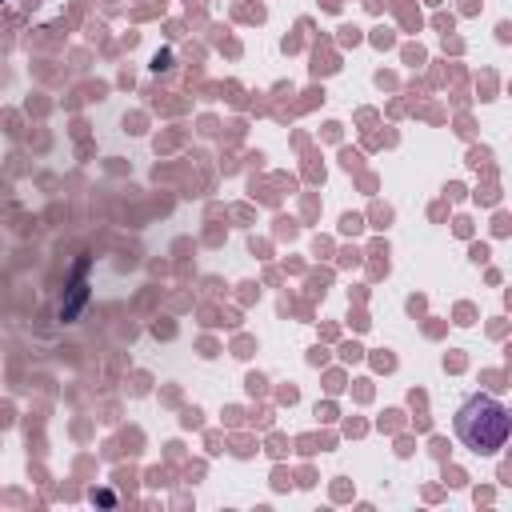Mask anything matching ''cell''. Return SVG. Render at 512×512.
I'll list each match as a JSON object with an SVG mask.
<instances>
[{"label":"cell","instance_id":"7a4b0ae2","mask_svg":"<svg viewBox=\"0 0 512 512\" xmlns=\"http://www.w3.org/2000/svg\"><path fill=\"white\" fill-rule=\"evenodd\" d=\"M84 272H88V260H80V264H76V280H72V300H68V304L60 300V320H76V312L84 308V300H88V288H84Z\"/></svg>","mask_w":512,"mask_h":512},{"label":"cell","instance_id":"6da1fadb","mask_svg":"<svg viewBox=\"0 0 512 512\" xmlns=\"http://www.w3.org/2000/svg\"><path fill=\"white\" fill-rule=\"evenodd\" d=\"M452 428H456V440L468 452L492 456L508 440V408L488 392H472V396L460 400V408L452 416Z\"/></svg>","mask_w":512,"mask_h":512},{"label":"cell","instance_id":"3957f363","mask_svg":"<svg viewBox=\"0 0 512 512\" xmlns=\"http://www.w3.org/2000/svg\"><path fill=\"white\" fill-rule=\"evenodd\" d=\"M0 4H4V0H0Z\"/></svg>","mask_w":512,"mask_h":512}]
</instances>
